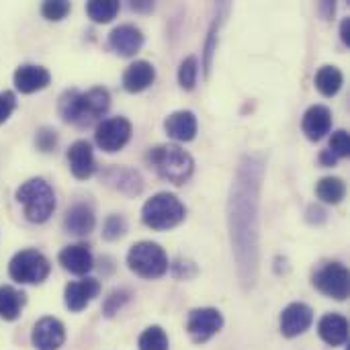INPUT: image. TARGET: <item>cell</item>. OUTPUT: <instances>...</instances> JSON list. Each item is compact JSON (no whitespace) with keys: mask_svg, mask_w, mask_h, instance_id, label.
I'll list each match as a JSON object with an SVG mask.
<instances>
[{"mask_svg":"<svg viewBox=\"0 0 350 350\" xmlns=\"http://www.w3.org/2000/svg\"><path fill=\"white\" fill-rule=\"evenodd\" d=\"M59 265L64 267V271L72 273V275H88L94 267V256L90 252V248L86 244H72L66 246L59 256H57Z\"/></svg>","mask_w":350,"mask_h":350,"instance_id":"cell-20","label":"cell"},{"mask_svg":"<svg viewBox=\"0 0 350 350\" xmlns=\"http://www.w3.org/2000/svg\"><path fill=\"white\" fill-rule=\"evenodd\" d=\"M137 349L139 350H168V336L160 326H150L142 332L139 340H137Z\"/></svg>","mask_w":350,"mask_h":350,"instance_id":"cell-29","label":"cell"},{"mask_svg":"<svg viewBox=\"0 0 350 350\" xmlns=\"http://www.w3.org/2000/svg\"><path fill=\"white\" fill-rule=\"evenodd\" d=\"M267 164L260 154H246L234 174L228 197V228L236 273L244 287L258 279L260 265V195Z\"/></svg>","mask_w":350,"mask_h":350,"instance_id":"cell-1","label":"cell"},{"mask_svg":"<svg viewBox=\"0 0 350 350\" xmlns=\"http://www.w3.org/2000/svg\"><path fill=\"white\" fill-rule=\"evenodd\" d=\"M154 4L152 2H131V10H137V12H146V10H152Z\"/></svg>","mask_w":350,"mask_h":350,"instance_id":"cell-41","label":"cell"},{"mask_svg":"<svg viewBox=\"0 0 350 350\" xmlns=\"http://www.w3.org/2000/svg\"><path fill=\"white\" fill-rule=\"evenodd\" d=\"M164 129L168 133V137H172L174 142H193L197 137V129H199V123H197V117L193 111H174L170 113L166 119H164Z\"/></svg>","mask_w":350,"mask_h":350,"instance_id":"cell-19","label":"cell"},{"mask_svg":"<svg viewBox=\"0 0 350 350\" xmlns=\"http://www.w3.org/2000/svg\"><path fill=\"white\" fill-rule=\"evenodd\" d=\"M127 267L137 277L154 281V279H160L168 273L170 262H168V256L160 244L144 240V242H137L129 248Z\"/></svg>","mask_w":350,"mask_h":350,"instance_id":"cell-6","label":"cell"},{"mask_svg":"<svg viewBox=\"0 0 350 350\" xmlns=\"http://www.w3.org/2000/svg\"><path fill=\"white\" fill-rule=\"evenodd\" d=\"M318 334L332 349L345 347L349 340V320L340 314H326L318 324Z\"/></svg>","mask_w":350,"mask_h":350,"instance_id":"cell-23","label":"cell"},{"mask_svg":"<svg viewBox=\"0 0 350 350\" xmlns=\"http://www.w3.org/2000/svg\"><path fill=\"white\" fill-rule=\"evenodd\" d=\"M96 226V217L90 205L76 203L66 211L64 217V230L72 236H88Z\"/></svg>","mask_w":350,"mask_h":350,"instance_id":"cell-22","label":"cell"},{"mask_svg":"<svg viewBox=\"0 0 350 350\" xmlns=\"http://www.w3.org/2000/svg\"><path fill=\"white\" fill-rule=\"evenodd\" d=\"M68 164L70 172L78 180H86L96 172V160L92 154V146L86 139H78L68 148Z\"/></svg>","mask_w":350,"mask_h":350,"instance_id":"cell-17","label":"cell"},{"mask_svg":"<svg viewBox=\"0 0 350 350\" xmlns=\"http://www.w3.org/2000/svg\"><path fill=\"white\" fill-rule=\"evenodd\" d=\"M16 201L31 224H45L55 211V193L45 178H29L16 189Z\"/></svg>","mask_w":350,"mask_h":350,"instance_id":"cell-4","label":"cell"},{"mask_svg":"<svg viewBox=\"0 0 350 350\" xmlns=\"http://www.w3.org/2000/svg\"><path fill=\"white\" fill-rule=\"evenodd\" d=\"M12 82H14V88L23 94H31V92H37V90H43L49 86L51 82V74L47 68L43 66H37V64H23L14 70V76H12Z\"/></svg>","mask_w":350,"mask_h":350,"instance_id":"cell-16","label":"cell"},{"mask_svg":"<svg viewBox=\"0 0 350 350\" xmlns=\"http://www.w3.org/2000/svg\"><path fill=\"white\" fill-rule=\"evenodd\" d=\"M224 328V316L215 308H197L189 314L187 332L195 345L209 342Z\"/></svg>","mask_w":350,"mask_h":350,"instance_id":"cell-10","label":"cell"},{"mask_svg":"<svg viewBox=\"0 0 350 350\" xmlns=\"http://www.w3.org/2000/svg\"><path fill=\"white\" fill-rule=\"evenodd\" d=\"M154 80H156V68L148 59H137L129 64L127 70L123 72V88L131 94L144 92L154 84Z\"/></svg>","mask_w":350,"mask_h":350,"instance_id":"cell-21","label":"cell"},{"mask_svg":"<svg viewBox=\"0 0 350 350\" xmlns=\"http://www.w3.org/2000/svg\"><path fill=\"white\" fill-rule=\"evenodd\" d=\"M31 342L37 350H57L66 342V328L57 318H41L31 332Z\"/></svg>","mask_w":350,"mask_h":350,"instance_id":"cell-13","label":"cell"},{"mask_svg":"<svg viewBox=\"0 0 350 350\" xmlns=\"http://www.w3.org/2000/svg\"><path fill=\"white\" fill-rule=\"evenodd\" d=\"M109 47L121 57H133L144 47V33L135 25H119L109 33Z\"/></svg>","mask_w":350,"mask_h":350,"instance_id":"cell-15","label":"cell"},{"mask_svg":"<svg viewBox=\"0 0 350 350\" xmlns=\"http://www.w3.org/2000/svg\"><path fill=\"white\" fill-rule=\"evenodd\" d=\"M14 109H16V94L12 90H2L0 92V125L10 119Z\"/></svg>","mask_w":350,"mask_h":350,"instance_id":"cell-36","label":"cell"},{"mask_svg":"<svg viewBox=\"0 0 350 350\" xmlns=\"http://www.w3.org/2000/svg\"><path fill=\"white\" fill-rule=\"evenodd\" d=\"M109 107H111V94L103 86H92L86 92L68 88L59 96L57 113L64 123H70L76 127H90L92 123L103 119Z\"/></svg>","mask_w":350,"mask_h":350,"instance_id":"cell-2","label":"cell"},{"mask_svg":"<svg viewBox=\"0 0 350 350\" xmlns=\"http://www.w3.org/2000/svg\"><path fill=\"white\" fill-rule=\"evenodd\" d=\"M301 129L310 142H320L332 129V111L326 105H312L301 119Z\"/></svg>","mask_w":350,"mask_h":350,"instance_id":"cell-18","label":"cell"},{"mask_svg":"<svg viewBox=\"0 0 350 350\" xmlns=\"http://www.w3.org/2000/svg\"><path fill=\"white\" fill-rule=\"evenodd\" d=\"M340 39L347 47H350V18H345L340 23Z\"/></svg>","mask_w":350,"mask_h":350,"instance_id":"cell-40","label":"cell"},{"mask_svg":"<svg viewBox=\"0 0 350 350\" xmlns=\"http://www.w3.org/2000/svg\"><path fill=\"white\" fill-rule=\"evenodd\" d=\"M146 160L150 168H154V172L162 180L172 183L176 187H183L185 183H189V178L195 172L193 156L178 144H162V146L150 148Z\"/></svg>","mask_w":350,"mask_h":350,"instance_id":"cell-3","label":"cell"},{"mask_svg":"<svg viewBox=\"0 0 350 350\" xmlns=\"http://www.w3.org/2000/svg\"><path fill=\"white\" fill-rule=\"evenodd\" d=\"M320 8L326 12V14H324V18H332V14H334V10H336V4H334V2H322V4H320Z\"/></svg>","mask_w":350,"mask_h":350,"instance_id":"cell-42","label":"cell"},{"mask_svg":"<svg viewBox=\"0 0 350 350\" xmlns=\"http://www.w3.org/2000/svg\"><path fill=\"white\" fill-rule=\"evenodd\" d=\"M100 180L125 197H137L144 191L142 174L129 166H109L100 172Z\"/></svg>","mask_w":350,"mask_h":350,"instance_id":"cell-11","label":"cell"},{"mask_svg":"<svg viewBox=\"0 0 350 350\" xmlns=\"http://www.w3.org/2000/svg\"><path fill=\"white\" fill-rule=\"evenodd\" d=\"M129 297H131V293H129L127 289H115V291L105 299V304H103L105 316H107V318H113V316L129 301Z\"/></svg>","mask_w":350,"mask_h":350,"instance_id":"cell-34","label":"cell"},{"mask_svg":"<svg viewBox=\"0 0 350 350\" xmlns=\"http://www.w3.org/2000/svg\"><path fill=\"white\" fill-rule=\"evenodd\" d=\"M320 164H322L324 168H332V166L338 164V158H336L330 150H322V154H320Z\"/></svg>","mask_w":350,"mask_h":350,"instance_id":"cell-39","label":"cell"},{"mask_svg":"<svg viewBox=\"0 0 350 350\" xmlns=\"http://www.w3.org/2000/svg\"><path fill=\"white\" fill-rule=\"evenodd\" d=\"M197 76H199V62L195 55H189L180 62L178 66V84L183 90H193L197 84Z\"/></svg>","mask_w":350,"mask_h":350,"instance_id":"cell-30","label":"cell"},{"mask_svg":"<svg viewBox=\"0 0 350 350\" xmlns=\"http://www.w3.org/2000/svg\"><path fill=\"white\" fill-rule=\"evenodd\" d=\"M316 195L326 205H338L347 197V185L338 176H324L316 185Z\"/></svg>","mask_w":350,"mask_h":350,"instance_id":"cell-27","label":"cell"},{"mask_svg":"<svg viewBox=\"0 0 350 350\" xmlns=\"http://www.w3.org/2000/svg\"><path fill=\"white\" fill-rule=\"evenodd\" d=\"M308 219L316 221V224H322V221H326V211L322 207H318V205H312L308 209Z\"/></svg>","mask_w":350,"mask_h":350,"instance_id":"cell-38","label":"cell"},{"mask_svg":"<svg viewBox=\"0 0 350 350\" xmlns=\"http://www.w3.org/2000/svg\"><path fill=\"white\" fill-rule=\"evenodd\" d=\"M35 148L43 154H51L57 148V131L53 127H39L35 131Z\"/></svg>","mask_w":350,"mask_h":350,"instance_id":"cell-33","label":"cell"},{"mask_svg":"<svg viewBox=\"0 0 350 350\" xmlns=\"http://www.w3.org/2000/svg\"><path fill=\"white\" fill-rule=\"evenodd\" d=\"M230 10V4H219L217 6V16L215 21L211 23L209 27V33H207V41H205V55H203V70H205V76H209L211 72V66H213V55L217 51V41H219V27L224 25V18H226V12Z\"/></svg>","mask_w":350,"mask_h":350,"instance_id":"cell-26","label":"cell"},{"mask_svg":"<svg viewBox=\"0 0 350 350\" xmlns=\"http://www.w3.org/2000/svg\"><path fill=\"white\" fill-rule=\"evenodd\" d=\"M100 293V283L96 279H80V281H72L66 285L64 289V304L70 312L78 314L82 310H86L90 306L92 299H96Z\"/></svg>","mask_w":350,"mask_h":350,"instance_id":"cell-14","label":"cell"},{"mask_svg":"<svg viewBox=\"0 0 350 350\" xmlns=\"http://www.w3.org/2000/svg\"><path fill=\"white\" fill-rule=\"evenodd\" d=\"M312 283L314 287L330 297V299H336V301H345L349 297L350 281H349V269L342 265V262H336V260H330V262H324L312 277Z\"/></svg>","mask_w":350,"mask_h":350,"instance_id":"cell-8","label":"cell"},{"mask_svg":"<svg viewBox=\"0 0 350 350\" xmlns=\"http://www.w3.org/2000/svg\"><path fill=\"white\" fill-rule=\"evenodd\" d=\"M133 127L131 121L125 117H109L105 121H100L96 125L94 131V142L96 146L107 152V154H115L119 150H123L127 146V142L131 139Z\"/></svg>","mask_w":350,"mask_h":350,"instance_id":"cell-9","label":"cell"},{"mask_svg":"<svg viewBox=\"0 0 350 350\" xmlns=\"http://www.w3.org/2000/svg\"><path fill=\"white\" fill-rule=\"evenodd\" d=\"M312 324H314V310L308 304H301V301L289 304L283 310L281 320H279L281 334L285 338H295V336L306 334L312 328Z\"/></svg>","mask_w":350,"mask_h":350,"instance_id":"cell-12","label":"cell"},{"mask_svg":"<svg viewBox=\"0 0 350 350\" xmlns=\"http://www.w3.org/2000/svg\"><path fill=\"white\" fill-rule=\"evenodd\" d=\"M187 217L185 203L174 193H156L142 207V221L154 232H168L180 226Z\"/></svg>","mask_w":350,"mask_h":350,"instance_id":"cell-5","label":"cell"},{"mask_svg":"<svg viewBox=\"0 0 350 350\" xmlns=\"http://www.w3.org/2000/svg\"><path fill=\"white\" fill-rule=\"evenodd\" d=\"M328 150L340 160V158H349L350 154V137H349V131L347 129H338V131H334L332 133V137H330V146H328Z\"/></svg>","mask_w":350,"mask_h":350,"instance_id":"cell-35","label":"cell"},{"mask_svg":"<svg viewBox=\"0 0 350 350\" xmlns=\"http://www.w3.org/2000/svg\"><path fill=\"white\" fill-rule=\"evenodd\" d=\"M51 273L47 256L35 248H25L10 258L8 275L18 285H41Z\"/></svg>","mask_w":350,"mask_h":350,"instance_id":"cell-7","label":"cell"},{"mask_svg":"<svg viewBox=\"0 0 350 350\" xmlns=\"http://www.w3.org/2000/svg\"><path fill=\"white\" fill-rule=\"evenodd\" d=\"M119 8H121V4L117 0H92V2L86 4V14L94 23L107 25L119 14Z\"/></svg>","mask_w":350,"mask_h":350,"instance_id":"cell-28","label":"cell"},{"mask_svg":"<svg viewBox=\"0 0 350 350\" xmlns=\"http://www.w3.org/2000/svg\"><path fill=\"white\" fill-rule=\"evenodd\" d=\"M172 275L176 277V279H193L195 275H197V267H195V262H191V260H183V258H178V260H174L172 262Z\"/></svg>","mask_w":350,"mask_h":350,"instance_id":"cell-37","label":"cell"},{"mask_svg":"<svg viewBox=\"0 0 350 350\" xmlns=\"http://www.w3.org/2000/svg\"><path fill=\"white\" fill-rule=\"evenodd\" d=\"M25 301L27 299L23 291H16L10 285H2L0 287V318L6 322H14L21 316Z\"/></svg>","mask_w":350,"mask_h":350,"instance_id":"cell-24","label":"cell"},{"mask_svg":"<svg viewBox=\"0 0 350 350\" xmlns=\"http://www.w3.org/2000/svg\"><path fill=\"white\" fill-rule=\"evenodd\" d=\"M127 234V219L123 215H109L103 224V238L107 242H115Z\"/></svg>","mask_w":350,"mask_h":350,"instance_id":"cell-31","label":"cell"},{"mask_svg":"<svg viewBox=\"0 0 350 350\" xmlns=\"http://www.w3.org/2000/svg\"><path fill=\"white\" fill-rule=\"evenodd\" d=\"M70 10H72V4L66 2V0H47V2H43V6H41V14H43L47 21H53V23L66 18V16L70 14Z\"/></svg>","mask_w":350,"mask_h":350,"instance_id":"cell-32","label":"cell"},{"mask_svg":"<svg viewBox=\"0 0 350 350\" xmlns=\"http://www.w3.org/2000/svg\"><path fill=\"white\" fill-rule=\"evenodd\" d=\"M314 82H316V88L320 90V94L332 98V96H336L340 92L342 84H345V76L336 66H322L316 72Z\"/></svg>","mask_w":350,"mask_h":350,"instance_id":"cell-25","label":"cell"}]
</instances>
